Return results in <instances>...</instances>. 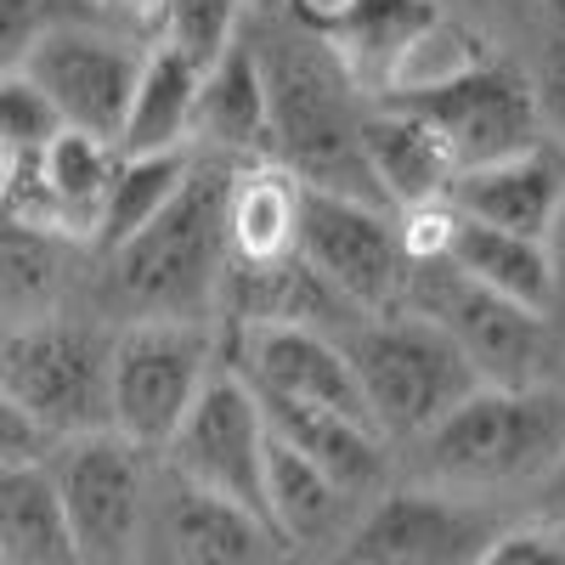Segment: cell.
I'll return each mask as SVG.
<instances>
[{"label": "cell", "mask_w": 565, "mask_h": 565, "mask_svg": "<svg viewBox=\"0 0 565 565\" xmlns=\"http://www.w3.org/2000/svg\"><path fill=\"white\" fill-rule=\"evenodd\" d=\"M226 159L199 153L181 193L125 244L90 255L79 311L103 322H221L226 282Z\"/></svg>", "instance_id": "1"}, {"label": "cell", "mask_w": 565, "mask_h": 565, "mask_svg": "<svg viewBox=\"0 0 565 565\" xmlns=\"http://www.w3.org/2000/svg\"><path fill=\"white\" fill-rule=\"evenodd\" d=\"M244 40L260 63L266 119H271V159L289 164L306 186L351 199H380V186L362 159V119L367 103L334 52L282 7V0H249Z\"/></svg>", "instance_id": "2"}, {"label": "cell", "mask_w": 565, "mask_h": 565, "mask_svg": "<svg viewBox=\"0 0 565 565\" xmlns=\"http://www.w3.org/2000/svg\"><path fill=\"white\" fill-rule=\"evenodd\" d=\"M565 452V385H476L441 424L396 452V476L521 514L543 469Z\"/></svg>", "instance_id": "3"}, {"label": "cell", "mask_w": 565, "mask_h": 565, "mask_svg": "<svg viewBox=\"0 0 565 565\" xmlns=\"http://www.w3.org/2000/svg\"><path fill=\"white\" fill-rule=\"evenodd\" d=\"M334 340L356 373L373 430L385 436L391 452L413 447L430 424H441L481 385L476 367L458 356V345L430 317H418L407 306L385 317H351Z\"/></svg>", "instance_id": "4"}, {"label": "cell", "mask_w": 565, "mask_h": 565, "mask_svg": "<svg viewBox=\"0 0 565 565\" xmlns=\"http://www.w3.org/2000/svg\"><path fill=\"white\" fill-rule=\"evenodd\" d=\"M108 356L114 322L79 306L57 317L0 322V385L45 430V441L108 430Z\"/></svg>", "instance_id": "5"}, {"label": "cell", "mask_w": 565, "mask_h": 565, "mask_svg": "<svg viewBox=\"0 0 565 565\" xmlns=\"http://www.w3.org/2000/svg\"><path fill=\"white\" fill-rule=\"evenodd\" d=\"M402 306L430 317L458 345V356L476 367L481 385H548V380H559L565 328L543 311H526V306L481 289V282H469L447 260L413 266Z\"/></svg>", "instance_id": "6"}, {"label": "cell", "mask_w": 565, "mask_h": 565, "mask_svg": "<svg viewBox=\"0 0 565 565\" xmlns=\"http://www.w3.org/2000/svg\"><path fill=\"white\" fill-rule=\"evenodd\" d=\"M221 367V322H119L108 356V430L153 452Z\"/></svg>", "instance_id": "7"}, {"label": "cell", "mask_w": 565, "mask_h": 565, "mask_svg": "<svg viewBox=\"0 0 565 565\" xmlns=\"http://www.w3.org/2000/svg\"><path fill=\"white\" fill-rule=\"evenodd\" d=\"M521 514L503 503L458 498L396 476L380 498H367L351 532L328 559L340 565H476Z\"/></svg>", "instance_id": "8"}, {"label": "cell", "mask_w": 565, "mask_h": 565, "mask_svg": "<svg viewBox=\"0 0 565 565\" xmlns=\"http://www.w3.org/2000/svg\"><path fill=\"white\" fill-rule=\"evenodd\" d=\"M45 469H52V487L68 514L79 559L85 565H130L141 532H148L159 458L130 447L114 430H90V436L52 441Z\"/></svg>", "instance_id": "9"}, {"label": "cell", "mask_w": 565, "mask_h": 565, "mask_svg": "<svg viewBox=\"0 0 565 565\" xmlns=\"http://www.w3.org/2000/svg\"><path fill=\"white\" fill-rule=\"evenodd\" d=\"M159 469L266 521V413L226 356L159 447Z\"/></svg>", "instance_id": "10"}, {"label": "cell", "mask_w": 565, "mask_h": 565, "mask_svg": "<svg viewBox=\"0 0 565 565\" xmlns=\"http://www.w3.org/2000/svg\"><path fill=\"white\" fill-rule=\"evenodd\" d=\"M295 255L328 282V289H334V300L351 317L402 311L413 266L402 255V232H396V210L391 204L306 186L300 193Z\"/></svg>", "instance_id": "11"}, {"label": "cell", "mask_w": 565, "mask_h": 565, "mask_svg": "<svg viewBox=\"0 0 565 565\" xmlns=\"http://www.w3.org/2000/svg\"><path fill=\"white\" fill-rule=\"evenodd\" d=\"M141 57H148V40L141 34H130L108 18H74V23L52 29L23 57V74L40 85V97L57 108L63 130L119 141Z\"/></svg>", "instance_id": "12"}, {"label": "cell", "mask_w": 565, "mask_h": 565, "mask_svg": "<svg viewBox=\"0 0 565 565\" xmlns=\"http://www.w3.org/2000/svg\"><path fill=\"white\" fill-rule=\"evenodd\" d=\"M391 103L413 108L430 125L458 170H476L492 159H509L521 148H537V114H532V90L514 57H481L452 79H436L424 90H396Z\"/></svg>", "instance_id": "13"}, {"label": "cell", "mask_w": 565, "mask_h": 565, "mask_svg": "<svg viewBox=\"0 0 565 565\" xmlns=\"http://www.w3.org/2000/svg\"><path fill=\"white\" fill-rule=\"evenodd\" d=\"M351 74L362 97H385L407 52L436 29V0H282Z\"/></svg>", "instance_id": "14"}, {"label": "cell", "mask_w": 565, "mask_h": 565, "mask_svg": "<svg viewBox=\"0 0 565 565\" xmlns=\"http://www.w3.org/2000/svg\"><path fill=\"white\" fill-rule=\"evenodd\" d=\"M148 537L175 565H277L282 548L260 514L210 498L175 476H153V509H148Z\"/></svg>", "instance_id": "15"}, {"label": "cell", "mask_w": 565, "mask_h": 565, "mask_svg": "<svg viewBox=\"0 0 565 565\" xmlns=\"http://www.w3.org/2000/svg\"><path fill=\"white\" fill-rule=\"evenodd\" d=\"M85 271L90 244L40 215L0 204V322L74 311L85 295Z\"/></svg>", "instance_id": "16"}, {"label": "cell", "mask_w": 565, "mask_h": 565, "mask_svg": "<svg viewBox=\"0 0 565 565\" xmlns=\"http://www.w3.org/2000/svg\"><path fill=\"white\" fill-rule=\"evenodd\" d=\"M108 175H114V141L57 130L52 141H45V153H34L12 175V193L0 204H12L23 215H40V221L74 232L79 244H90L97 238V221H103Z\"/></svg>", "instance_id": "17"}, {"label": "cell", "mask_w": 565, "mask_h": 565, "mask_svg": "<svg viewBox=\"0 0 565 565\" xmlns=\"http://www.w3.org/2000/svg\"><path fill=\"white\" fill-rule=\"evenodd\" d=\"M356 514L362 503L334 476H322L306 452H295L289 441H277L266 430V526L282 548L306 559H328Z\"/></svg>", "instance_id": "18"}, {"label": "cell", "mask_w": 565, "mask_h": 565, "mask_svg": "<svg viewBox=\"0 0 565 565\" xmlns=\"http://www.w3.org/2000/svg\"><path fill=\"white\" fill-rule=\"evenodd\" d=\"M559 193H565V153L548 148V141H537V148H521L509 159L458 170L447 199H452L458 215L481 221V226L521 232V238H543L554 210H559Z\"/></svg>", "instance_id": "19"}, {"label": "cell", "mask_w": 565, "mask_h": 565, "mask_svg": "<svg viewBox=\"0 0 565 565\" xmlns=\"http://www.w3.org/2000/svg\"><path fill=\"white\" fill-rule=\"evenodd\" d=\"M362 159H367V175H373V186H380V199L391 210H413V204L447 199L452 181H458V164L447 153V141L424 125L413 108H402L391 97L367 103Z\"/></svg>", "instance_id": "20"}, {"label": "cell", "mask_w": 565, "mask_h": 565, "mask_svg": "<svg viewBox=\"0 0 565 565\" xmlns=\"http://www.w3.org/2000/svg\"><path fill=\"white\" fill-rule=\"evenodd\" d=\"M300 193L306 181L277 164L249 159L226 170V199H221V232H226V266H271L295 255L300 232Z\"/></svg>", "instance_id": "21"}, {"label": "cell", "mask_w": 565, "mask_h": 565, "mask_svg": "<svg viewBox=\"0 0 565 565\" xmlns=\"http://www.w3.org/2000/svg\"><path fill=\"white\" fill-rule=\"evenodd\" d=\"M193 148L215 153L226 164L271 159V119H266V85L249 40L238 34L226 52L204 68L199 85V119H193Z\"/></svg>", "instance_id": "22"}, {"label": "cell", "mask_w": 565, "mask_h": 565, "mask_svg": "<svg viewBox=\"0 0 565 565\" xmlns=\"http://www.w3.org/2000/svg\"><path fill=\"white\" fill-rule=\"evenodd\" d=\"M199 85L204 68L193 57L170 52V45L148 40V57H141L130 108L119 125L114 153H175L193 148V119H199Z\"/></svg>", "instance_id": "23"}, {"label": "cell", "mask_w": 565, "mask_h": 565, "mask_svg": "<svg viewBox=\"0 0 565 565\" xmlns=\"http://www.w3.org/2000/svg\"><path fill=\"white\" fill-rule=\"evenodd\" d=\"M447 266L463 271L469 282H481V289L514 300V306L554 317V266H548L543 238H521V232H498V226L458 215L452 244H447Z\"/></svg>", "instance_id": "24"}, {"label": "cell", "mask_w": 565, "mask_h": 565, "mask_svg": "<svg viewBox=\"0 0 565 565\" xmlns=\"http://www.w3.org/2000/svg\"><path fill=\"white\" fill-rule=\"evenodd\" d=\"M0 565H85L45 458L0 463Z\"/></svg>", "instance_id": "25"}, {"label": "cell", "mask_w": 565, "mask_h": 565, "mask_svg": "<svg viewBox=\"0 0 565 565\" xmlns=\"http://www.w3.org/2000/svg\"><path fill=\"white\" fill-rule=\"evenodd\" d=\"M199 148H175V153H114V175H108V199H103V221L90 255H103L114 244H125L130 232L148 226L175 193L181 181L193 175Z\"/></svg>", "instance_id": "26"}, {"label": "cell", "mask_w": 565, "mask_h": 565, "mask_svg": "<svg viewBox=\"0 0 565 565\" xmlns=\"http://www.w3.org/2000/svg\"><path fill=\"white\" fill-rule=\"evenodd\" d=\"M244 18H249V0H159V18H153L148 40L210 68L244 34Z\"/></svg>", "instance_id": "27"}, {"label": "cell", "mask_w": 565, "mask_h": 565, "mask_svg": "<svg viewBox=\"0 0 565 565\" xmlns=\"http://www.w3.org/2000/svg\"><path fill=\"white\" fill-rule=\"evenodd\" d=\"M436 7L447 18L469 23L498 57H514V63L526 57L521 45H537L548 29H565L548 0H436Z\"/></svg>", "instance_id": "28"}, {"label": "cell", "mask_w": 565, "mask_h": 565, "mask_svg": "<svg viewBox=\"0 0 565 565\" xmlns=\"http://www.w3.org/2000/svg\"><path fill=\"white\" fill-rule=\"evenodd\" d=\"M57 130H63L57 108L40 97V85L23 68L0 74V153L12 159V170H23L34 153H45V141Z\"/></svg>", "instance_id": "29"}, {"label": "cell", "mask_w": 565, "mask_h": 565, "mask_svg": "<svg viewBox=\"0 0 565 565\" xmlns=\"http://www.w3.org/2000/svg\"><path fill=\"white\" fill-rule=\"evenodd\" d=\"M74 18H103V7L97 0H0V74L23 68L34 45Z\"/></svg>", "instance_id": "30"}, {"label": "cell", "mask_w": 565, "mask_h": 565, "mask_svg": "<svg viewBox=\"0 0 565 565\" xmlns=\"http://www.w3.org/2000/svg\"><path fill=\"white\" fill-rule=\"evenodd\" d=\"M521 74H526V90H532L537 136L565 153V29H548L537 45H526Z\"/></svg>", "instance_id": "31"}, {"label": "cell", "mask_w": 565, "mask_h": 565, "mask_svg": "<svg viewBox=\"0 0 565 565\" xmlns=\"http://www.w3.org/2000/svg\"><path fill=\"white\" fill-rule=\"evenodd\" d=\"M476 565H565V543L548 537L543 526H526V521H514Z\"/></svg>", "instance_id": "32"}, {"label": "cell", "mask_w": 565, "mask_h": 565, "mask_svg": "<svg viewBox=\"0 0 565 565\" xmlns=\"http://www.w3.org/2000/svg\"><path fill=\"white\" fill-rule=\"evenodd\" d=\"M45 452H52L45 430L18 407V396L0 385V463H40Z\"/></svg>", "instance_id": "33"}, {"label": "cell", "mask_w": 565, "mask_h": 565, "mask_svg": "<svg viewBox=\"0 0 565 565\" xmlns=\"http://www.w3.org/2000/svg\"><path fill=\"white\" fill-rule=\"evenodd\" d=\"M521 521H526V526H543L548 537H559V543H565V452L543 469V481L526 492Z\"/></svg>", "instance_id": "34"}, {"label": "cell", "mask_w": 565, "mask_h": 565, "mask_svg": "<svg viewBox=\"0 0 565 565\" xmlns=\"http://www.w3.org/2000/svg\"><path fill=\"white\" fill-rule=\"evenodd\" d=\"M543 249H548V266H554V317L565 328V193H559V210L543 232Z\"/></svg>", "instance_id": "35"}, {"label": "cell", "mask_w": 565, "mask_h": 565, "mask_svg": "<svg viewBox=\"0 0 565 565\" xmlns=\"http://www.w3.org/2000/svg\"><path fill=\"white\" fill-rule=\"evenodd\" d=\"M130 565H175V559H170V554H164V548H159V543H153L148 532H141V543H136Z\"/></svg>", "instance_id": "36"}, {"label": "cell", "mask_w": 565, "mask_h": 565, "mask_svg": "<svg viewBox=\"0 0 565 565\" xmlns=\"http://www.w3.org/2000/svg\"><path fill=\"white\" fill-rule=\"evenodd\" d=\"M277 565H317V559H306V554H282Z\"/></svg>", "instance_id": "37"}, {"label": "cell", "mask_w": 565, "mask_h": 565, "mask_svg": "<svg viewBox=\"0 0 565 565\" xmlns=\"http://www.w3.org/2000/svg\"><path fill=\"white\" fill-rule=\"evenodd\" d=\"M559 385H565V351H559Z\"/></svg>", "instance_id": "38"}, {"label": "cell", "mask_w": 565, "mask_h": 565, "mask_svg": "<svg viewBox=\"0 0 565 565\" xmlns=\"http://www.w3.org/2000/svg\"><path fill=\"white\" fill-rule=\"evenodd\" d=\"M317 565H340V559H317Z\"/></svg>", "instance_id": "39"}]
</instances>
